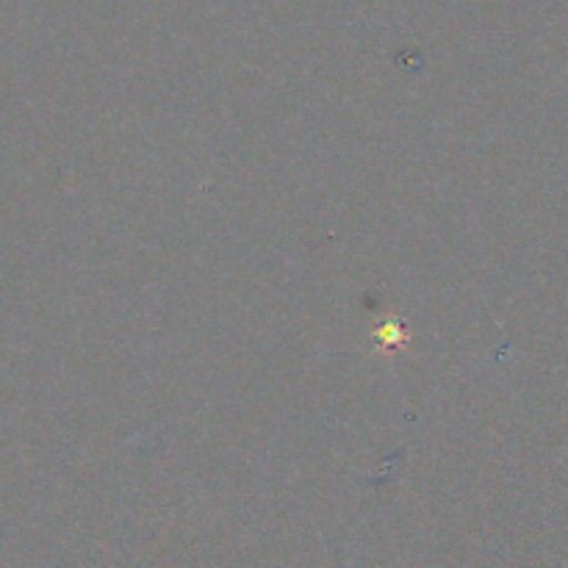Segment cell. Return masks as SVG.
I'll use <instances>...</instances> for the list:
<instances>
[{
  "label": "cell",
  "instance_id": "cell-1",
  "mask_svg": "<svg viewBox=\"0 0 568 568\" xmlns=\"http://www.w3.org/2000/svg\"><path fill=\"white\" fill-rule=\"evenodd\" d=\"M377 338H386L388 347H397V344L403 342V327H399L397 322H388V325H383L381 331H377Z\"/></svg>",
  "mask_w": 568,
  "mask_h": 568
}]
</instances>
